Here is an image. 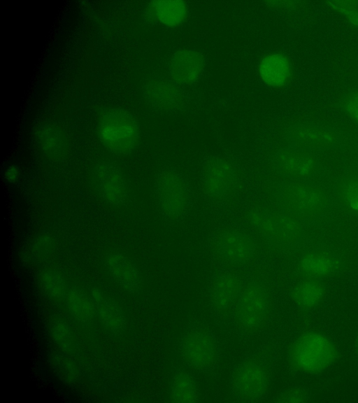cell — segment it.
<instances>
[{
  "instance_id": "14",
  "label": "cell",
  "mask_w": 358,
  "mask_h": 403,
  "mask_svg": "<svg viewBox=\"0 0 358 403\" xmlns=\"http://www.w3.org/2000/svg\"><path fill=\"white\" fill-rule=\"evenodd\" d=\"M145 94L152 106L166 111L178 110L184 101V94L179 85L164 78L150 80L145 87Z\"/></svg>"
},
{
  "instance_id": "23",
  "label": "cell",
  "mask_w": 358,
  "mask_h": 403,
  "mask_svg": "<svg viewBox=\"0 0 358 403\" xmlns=\"http://www.w3.org/2000/svg\"><path fill=\"white\" fill-rule=\"evenodd\" d=\"M325 294V287L320 279L308 277L296 288L294 299L299 307L310 309L323 301Z\"/></svg>"
},
{
  "instance_id": "6",
  "label": "cell",
  "mask_w": 358,
  "mask_h": 403,
  "mask_svg": "<svg viewBox=\"0 0 358 403\" xmlns=\"http://www.w3.org/2000/svg\"><path fill=\"white\" fill-rule=\"evenodd\" d=\"M270 386L267 365L259 358L243 360L234 371L230 383L233 399L238 402H257L265 398Z\"/></svg>"
},
{
  "instance_id": "26",
  "label": "cell",
  "mask_w": 358,
  "mask_h": 403,
  "mask_svg": "<svg viewBox=\"0 0 358 403\" xmlns=\"http://www.w3.org/2000/svg\"><path fill=\"white\" fill-rule=\"evenodd\" d=\"M43 284L47 290L55 297H62L65 294V283L63 278L57 273L49 271L43 277Z\"/></svg>"
},
{
  "instance_id": "28",
  "label": "cell",
  "mask_w": 358,
  "mask_h": 403,
  "mask_svg": "<svg viewBox=\"0 0 358 403\" xmlns=\"http://www.w3.org/2000/svg\"><path fill=\"white\" fill-rule=\"evenodd\" d=\"M344 106L348 113L358 122V90L348 95Z\"/></svg>"
},
{
  "instance_id": "16",
  "label": "cell",
  "mask_w": 358,
  "mask_h": 403,
  "mask_svg": "<svg viewBox=\"0 0 358 403\" xmlns=\"http://www.w3.org/2000/svg\"><path fill=\"white\" fill-rule=\"evenodd\" d=\"M218 246L224 257L236 263L248 261L255 251L251 238L245 233L236 230H229L222 234L218 240Z\"/></svg>"
},
{
  "instance_id": "10",
  "label": "cell",
  "mask_w": 358,
  "mask_h": 403,
  "mask_svg": "<svg viewBox=\"0 0 358 403\" xmlns=\"http://www.w3.org/2000/svg\"><path fill=\"white\" fill-rule=\"evenodd\" d=\"M95 182L99 195L106 202L117 206L125 202L127 182L117 166L110 162L100 164L95 170Z\"/></svg>"
},
{
  "instance_id": "7",
  "label": "cell",
  "mask_w": 358,
  "mask_h": 403,
  "mask_svg": "<svg viewBox=\"0 0 358 403\" xmlns=\"http://www.w3.org/2000/svg\"><path fill=\"white\" fill-rule=\"evenodd\" d=\"M271 310L268 292L259 283H249L243 285L233 316L241 330L255 332L268 323Z\"/></svg>"
},
{
  "instance_id": "2",
  "label": "cell",
  "mask_w": 358,
  "mask_h": 403,
  "mask_svg": "<svg viewBox=\"0 0 358 403\" xmlns=\"http://www.w3.org/2000/svg\"><path fill=\"white\" fill-rule=\"evenodd\" d=\"M278 201L282 211L299 220L312 221L325 213L329 198L321 188L294 181L280 188Z\"/></svg>"
},
{
  "instance_id": "18",
  "label": "cell",
  "mask_w": 358,
  "mask_h": 403,
  "mask_svg": "<svg viewBox=\"0 0 358 403\" xmlns=\"http://www.w3.org/2000/svg\"><path fill=\"white\" fill-rule=\"evenodd\" d=\"M259 73L262 81L268 86H283L291 74V66L287 58L279 53L264 57L260 62Z\"/></svg>"
},
{
  "instance_id": "27",
  "label": "cell",
  "mask_w": 358,
  "mask_h": 403,
  "mask_svg": "<svg viewBox=\"0 0 358 403\" xmlns=\"http://www.w3.org/2000/svg\"><path fill=\"white\" fill-rule=\"evenodd\" d=\"M310 393L303 388H293L280 393L275 402L285 403H299L308 402Z\"/></svg>"
},
{
  "instance_id": "20",
  "label": "cell",
  "mask_w": 358,
  "mask_h": 403,
  "mask_svg": "<svg viewBox=\"0 0 358 403\" xmlns=\"http://www.w3.org/2000/svg\"><path fill=\"white\" fill-rule=\"evenodd\" d=\"M95 311L102 323L109 330L120 331L125 325V317L118 304L100 290L92 292Z\"/></svg>"
},
{
  "instance_id": "8",
  "label": "cell",
  "mask_w": 358,
  "mask_h": 403,
  "mask_svg": "<svg viewBox=\"0 0 358 403\" xmlns=\"http://www.w3.org/2000/svg\"><path fill=\"white\" fill-rule=\"evenodd\" d=\"M251 220L262 236L277 247L293 248L302 239L300 220L285 211L255 213Z\"/></svg>"
},
{
  "instance_id": "30",
  "label": "cell",
  "mask_w": 358,
  "mask_h": 403,
  "mask_svg": "<svg viewBox=\"0 0 358 403\" xmlns=\"http://www.w3.org/2000/svg\"><path fill=\"white\" fill-rule=\"evenodd\" d=\"M355 353L358 357V334L357 336L356 340H355Z\"/></svg>"
},
{
  "instance_id": "9",
  "label": "cell",
  "mask_w": 358,
  "mask_h": 403,
  "mask_svg": "<svg viewBox=\"0 0 358 403\" xmlns=\"http://www.w3.org/2000/svg\"><path fill=\"white\" fill-rule=\"evenodd\" d=\"M236 171L232 164L224 159L214 157L203 164L201 182L206 192L212 197H221L232 188Z\"/></svg>"
},
{
  "instance_id": "21",
  "label": "cell",
  "mask_w": 358,
  "mask_h": 403,
  "mask_svg": "<svg viewBox=\"0 0 358 403\" xmlns=\"http://www.w3.org/2000/svg\"><path fill=\"white\" fill-rule=\"evenodd\" d=\"M171 400L177 403H196L200 400L197 385L191 373L185 368H178L171 385Z\"/></svg>"
},
{
  "instance_id": "12",
  "label": "cell",
  "mask_w": 358,
  "mask_h": 403,
  "mask_svg": "<svg viewBox=\"0 0 358 403\" xmlns=\"http://www.w3.org/2000/svg\"><path fill=\"white\" fill-rule=\"evenodd\" d=\"M278 171L289 178L306 179L313 176L317 168L315 157L306 150L285 148L275 157Z\"/></svg>"
},
{
  "instance_id": "17",
  "label": "cell",
  "mask_w": 358,
  "mask_h": 403,
  "mask_svg": "<svg viewBox=\"0 0 358 403\" xmlns=\"http://www.w3.org/2000/svg\"><path fill=\"white\" fill-rule=\"evenodd\" d=\"M107 267L112 276L127 291L137 292L141 290L140 272L126 256L118 253L110 254L107 259Z\"/></svg>"
},
{
  "instance_id": "19",
  "label": "cell",
  "mask_w": 358,
  "mask_h": 403,
  "mask_svg": "<svg viewBox=\"0 0 358 403\" xmlns=\"http://www.w3.org/2000/svg\"><path fill=\"white\" fill-rule=\"evenodd\" d=\"M294 143L302 148H326L334 146L337 134L322 128L300 127L293 129L289 134Z\"/></svg>"
},
{
  "instance_id": "22",
  "label": "cell",
  "mask_w": 358,
  "mask_h": 403,
  "mask_svg": "<svg viewBox=\"0 0 358 403\" xmlns=\"http://www.w3.org/2000/svg\"><path fill=\"white\" fill-rule=\"evenodd\" d=\"M336 195L345 211L358 218V171L350 170L339 179Z\"/></svg>"
},
{
  "instance_id": "13",
  "label": "cell",
  "mask_w": 358,
  "mask_h": 403,
  "mask_svg": "<svg viewBox=\"0 0 358 403\" xmlns=\"http://www.w3.org/2000/svg\"><path fill=\"white\" fill-rule=\"evenodd\" d=\"M204 69V59L201 53L190 49H180L171 59L169 73L171 80L178 85H189L196 80Z\"/></svg>"
},
{
  "instance_id": "1",
  "label": "cell",
  "mask_w": 358,
  "mask_h": 403,
  "mask_svg": "<svg viewBox=\"0 0 358 403\" xmlns=\"http://www.w3.org/2000/svg\"><path fill=\"white\" fill-rule=\"evenodd\" d=\"M178 351L185 365L197 372L209 374L216 370L221 359L218 341L203 325H189L181 334Z\"/></svg>"
},
{
  "instance_id": "29",
  "label": "cell",
  "mask_w": 358,
  "mask_h": 403,
  "mask_svg": "<svg viewBox=\"0 0 358 403\" xmlns=\"http://www.w3.org/2000/svg\"><path fill=\"white\" fill-rule=\"evenodd\" d=\"M336 7L339 8L341 12L344 13L347 17H352L353 22H358L357 10H355L352 5L348 6L341 2V4L336 5Z\"/></svg>"
},
{
  "instance_id": "3",
  "label": "cell",
  "mask_w": 358,
  "mask_h": 403,
  "mask_svg": "<svg viewBox=\"0 0 358 403\" xmlns=\"http://www.w3.org/2000/svg\"><path fill=\"white\" fill-rule=\"evenodd\" d=\"M160 211L170 222L183 219L192 204V192L185 176L174 169H166L158 174L155 185Z\"/></svg>"
},
{
  "instance_id": "24",
  "label": "cell",
  "mask_w": 358,
  "mask_h": 403,
  "mask_svg": "<svg viewBox=\"0 0 358 403\" xmlns=\"http://www.w3.org/2000/svg\"><path fill=\"white\" fill-rule=\"evenodd\" d=\"M154 10L160 22L173 27L184 20L187 15V6L182 1H159L155 2Z\"/></svg>"
},
{
  "instance_id": "5",
  "label": "cell",
  "mask_w": 358,
  "mask_h": 403,
  "mask_svg": "<svg viewBox=\"0 0 358 403\" xmlns=\"http://www.w3.org/2000/svg\"><path fill=\"white\" fill-rule=\"evenodd\" d=\"M289 358L296 369L317 374L334 362L336 351L332 342L323 334L309 331L300 335L294 342Z\"/></svg>"
},
{
  "instance_id": "15",
  "label": "cell",
  "mask_w": 358,
  "mask_h": 403,
  "mask_svg": "<svg viewBox=\"0 0 358 403\" xmlns=\"http://www.w3.org/2000/svg\"><path fill=\"white\" fill-rule=\"evenodd\" d=\"M339 260L324 249L308 251L300 262V269L309 278H322L334 275L340 269Z\"/></svg>"
},
{
  "instance_id": "25",
  "label": "cell",
  "mask_w": 358,
  "mask_h": 403,
  "mask_svg": "<svg viewBox=\"0 0 358 403\" xmlns=\"http://www.w3.org/2000/svg\"><path fill=\"white\" fill-rule=\"evenodd\" d=\"M66 302L71 314L77 320L87 322L94 316V302L84 292L80 290H71L67 294Z\"/></svg>"
},
{
  "instance_id": "4",
  "label": "cell",
  "mask_w": 358,
  "mask_h": 403,
  "mask_svg": "<svg viewBox=\"0 0 358 403\" xmlns=\"http://www.w3.org/2000/svg\"><path fill=\"white\" fill-rule=\"evenodd\" d=\"M97 134L101 142L115 153L131 152L139 139V128L134 116L122 108H110L100 116Z\"/></svg>"
},
{
  "instance_id": "11",
  "label": "cell",
  "mask_w": 358,
  "mask_h": 403,
  "mask_svg": "<svg viewBox=\"0 0 358 403\" xmlns=\"http://www.w3.org/2000/svg\"><path fill=\"white\" fill-rule=\"evenodd\" d=\"M243 285L242 281L233 274L222 275L215 281L210 292V302L220 316L234 315Z\"/></svg>"
}]
</instances>
